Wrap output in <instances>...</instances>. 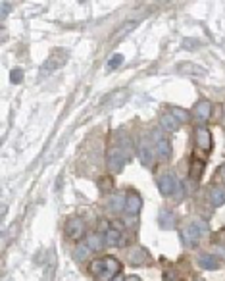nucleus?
I'll list each match as a JSON object with an SVG mask.
<instances>
[{
  "mask_svg": "<svg viewBox=\"0 0 225 281\" xmlns=\"http://www.w3.org/2000/svg\"><path fill=\"white\" fill-rule=\"evenodd\" d=\"M114 281H125V279H123V277H119V275H118V277H116Z\"/></svg>",
  "mask_w": 225,
  "mask_h": 281,
  "instance_id": "nucleus-31",
  "label": "nucleus"
},
{
  "mask_svg": "<svg viewBox=\"0 0 225 281\" xmlns=\"http://www.w3.org/2000/svg\"><path fill=\"white\" fill-rule=\"evenodd\" d=\"M66 60H68V52L64 49H56L50 54V58L42 64V71H40V73H50L52 69L62 68V66L66 64Z\"/></svg>",
  "mask_w": 225,
  "mask_h": 281,
  "instance_id": "nucleus-4",
  "label": "nucleus"
},
{
  "mask_svg": "<svg viewBox=\"0 0 225 281\" xmlns=\"http://www.w3.org/2000/svg\"><path fill=\"white\" fill-rule=\"evenodd\" d=\"M139 158H141L143 166H147V168L152 166V146L147 137H143V141L139 143Z\"/></svg>",
  "mask_w": 225,
  "mask_h": 281,
  "instance_id": "nucleus-9",
  "label": "nucleus"
},
{
  "mask_svg": "<svg viewBox=\"0 0 225 281\" xmlns=\"http://www.w3.org/2000/svg\"><path fill=\"white\" fill-rule=\"evenodd\" d=\"M198 266H202L204 270H217L219 268V260L214 254H200L198 256Z\"/></svg>",
  "mask_w": 225,
  "mask_h": 281,
  "instance_id": "nucleus-12",
  "label": "nucleus"
},
{
  "mask_svg": "<svg viewBox=\"0 0 225 281\" xmlns=\"http://www.w3.org/2000/svg\"><path fill=\"white\" fill-rule=\"evenodd\" d=\"M121 64H123V56H121V54H114V56L110 58V62H108V71L118 69Z\"/></svg>",
  "mask_w": 225,
  "mask_h": 281,
  "instance_id": "nucleus-24",
  "label": "nucleus"
},
{
  "mask_svg": "<svg viewBox=\"0 0 225 281\" xmlns=\"http://www.w3.org/2000/svg\"><path fill=\"white\" fill-rule=\"evenodd\" d=\"M106 166L108 170H110V174H119L123 170V166H125V154H123V150L118 148V146L110 148L106 154Z\"/></svg>",
  "mask_w": 225,
  "mask_h": 281,
  "instance_id": "nucleus-3",
  "label": "nucleus"
},
{
  "mask_svg": "<svg viewBox=\"0 0 225 281\" xmlns=\"http://www.w3.org/2000/svg\"><path fill=\"white\" fill-rule=\"evenodd\" d=\"M195 139H196V146L204 152H210L212 150V133L206 129V127H196L195 131Z\"/></svg>",
  "mask_w": 225,
  "mask_h": 281,
  "instance_id": "nucleus-7",
  "label": "nucleus"
},
{
  "mask_svg": "<svg viewBox=\"0 0 225 281\" xmlns=\"http://www.w3.org/2000/svg\"><path fill=\"white\" fill-rule=\"evenodd\" d=\"M125 281H141V279H139L137 275H131V277H127V279H125Z\"/></svg>",
  "mask_w": 225,
  "mask_h": 281,
  "instance_id": "nucleus-29",
  "label": "nucleus"
},
{
  "mask_svg": "<svg viewBox=\"0 0 225 281\" xmlns=\"http://www.w3.org/2000/svg\"><path fill=\"white\" fill-rule=\"evenodd\" d=\"M129 262L133 264V266H145L148 262V254L145 249H135V251H131L129 254Z\"/></svg>",
  "mask_w": 225,
  "mask_h": 281,
  "instance_id": "nucleus-14",
  "label": "nucleus"
},
{
  "mask_svg": "<svg viewBox=\"0 0 225 281\" xmlns=\"http://www.w3.org/2000/svg\"><path fill=\"white\" fill-rule=\"evenodd\" d=\"M210 198H212V204H214L215 208L223 206L225 204V189H221V187H212Z\"/></svg>",
  "mask_w": 225,
  "mask_h": 281,
  "instance_id": "nucleus-16",
  "label": "nucleus"
},
{
  "mask_svg": "<svg viewBox=\"0 0 225 281\" xmlns=\"http://www.w3.org/2000/svg\"><path fill=\"white\" fill-rule=\"evenodd\" d=\"M88 252H91L88 245H79L77 249H75V254H73V256H75V260L81 262V260H85V258H87Z\"/></svg>",
  "mask_w": 225,
  "mask_h": 281,
  "instance_id": "nucleus-23",
  "label": "nucleus"
},
{
  "mask_svg": "<svg viewBox=\"0 0 225 281\" xmlns=\"http://www.w3.org/2000/svg\"><path fill=\"white\" fill-rule=\"evenodd\" d=\"M10 2H0V18L2 20H6V16H8V12H10Z\"/></svg>",
  "mask_w": 225,
  "mask_h": 281,
  "instance_id": "nucleus-27",
  "label": "nucleus"
},
{
  "mask_svg": "<svg viewBox=\"0 0 225 281\" xmlns=\"http://www.w3.org/2000/svg\"><path fill=\"white\" fill-rule=\"evenodd\" d=\"M135 25H137V23H135V21H129V23H125V25H123V27H121V29H119L118 33H116V35H118V37H123V35H125V33H127V31H131V29H133V27H135Z\"/></svg>",
  "mask_w": 225,
  "mask_h": 281,
  "instance_id": "nucleus-28",
  "label": "nucleus"
},
{
  "mask_svg": "<svg viewBox=\"0 0 225 281\" xmlns=\"http://www.w3.org/2000/svg\"><path fill=\"white\" fill-rule=\"evenodd\" d=\"M162 279L164 281H183V277H181V273H179V271H175L173 268H169V270L164 271Z\"/></svg>",
  "mask_w": 225,
  "mask_h": 281,
  "instance_id": "nucleus-22",
  "label": "nucleus"
},
{
  "mask_svg": "<svg viewBox=\"0 0 225 281\" xmlns=\"http://www.w3.org/2000/svg\"><path fill=\"white\" fill-rule=\"evenodd\" d=\"M141 208H143V198H141L135 191L127 193V196H125V212L139 214L141 212Z\"/></svg>",
  "mask_w": 225,
  "mask_h": 281,
  "instance_id": "nucleus-10",
  "label": "nucleus"
},
{
  "mask_svg": "<svg viewBox=\"0 0 225 281\" xmlns=\"http://www.w3.org/2000/svg\"><path fill=\"white\" fill-rule=\"evenodd\" d=\"M169 114L175 117L179 124H187L189 119H191V114L187 112L185 108H179V106H171L169 108Z\"/></svg>",
  "mask_w": 225,
  "mask_h": 281,
  "instance_id": "nucleus-19",
  "label": "nucleus"
},
{
  "mask_svg": "<svg viewBox=\"0 0 225 281\" xmlns=\"http://www.w3.org/2000/svg\"><path fill=\"white\" fill-rule=\"evenodd\" d=\"M219 172H221V177H223V181H225V164L221 166V170H219Z\"/></svg>",
  "mask_w": 225,
  "mask_h": 281,
  "instance_id": "nucleus-30",
  "label": "nucleus"
},
{
  "mask_svg": "<svg viewBox=\"0 0 225 281\" xmlns=\"http://www.w3.org/2000/svg\"><path fill=\"white\" fill-rule=\"evenodd\" d=\"M64 231H66V235H68L69 239L79 241L85 235V223H83V220H79V218H69L68 222H66Z\"/></svg>",
  "mask_w": 225,
  "mask_h": 281,
  "instance_id": "nucleus-5",
  "label": "nucleus"
},
{
  "mask_svg": "<svg viewBox=\"0 0 225 281\" xmlns=\"http://www.w3.org/2000/svg\"><path fill=\"white\" fill-rule=\"evenodd\" d=\"M156 152H158V156H160V160H169V156H171V145H169V141H167V139L158 137Z\"/></svg>",
  "mask_w": 225,
  "mask_h": 281,
  "instance_id": "nucleus-13",
  "label": "nucleus"
},
{
  "mask_svg": "<svg viewBox=\"0 0 225 281\" xmlns=\"http://www.w3.org/2000/svg\"><path fill=\"white\" fill-rule=\"evenodd\" d=\"M121 208H125V200H123L121 196H114V198H112V210L118 212V210H121Z\"/></svg>",
  "mask_w": 225,
  "mask_h": 281,
  "instance_id": "nucleus-25",
  "label": "nucleus"
},
{
  "mask_svg": "<svg viewBox=\"0 0 225 281\" xmlns=\"http://www.w3.org/2000/svg\"><path fill=\"white\" fill-rule=\"evenodd\" d=\"M193 114H195V117L200 124L208 122L210 116H212V102H210V100H200V102H196Z\"/></svg>",
  "mask_w": 225,
  "mask_h": 281,
  "instance_id": "nucleus-8",
  "label": "nucleus"
},
{
  "mask_svg": "<svg viewBox=\"0 0 225 281\" xmlns=\"http://www.w3.org/2000/svg\"><path fill=\"white\" fill-rule=\"evenodd\" d=\"M104 239H106L108 247H119V245H121V233H119L118 229H114V227H108Z\"/></svg>",
  "mask_w": 225,
  "mask_h": 281,
  "instance_id": "nucleus-17",
  "label": "nucleus"
},
{
  "mask_svg": "<svg viewBox=\"0 0 225 281\" xmlns=\"http://www.w3.org/2000/svg\"><path fill=\"white\" fill-rule=\"evenodd\" d=\"M204 172V162H198V160H191V170H189V174L193 179H200V175Z\"/></svg>",
  "mask_w": 225,
  "mask_h": 281,
  "instance_id": "nucleus-20",
  "label": "nucleus"
},
{
  "mask_svg": "<svg viewBox=\"0 0 225 281\" xmlns=\"http://www.w3.org/2000/svg\"><path fill=\"white\" fill-rule=\"evenodd\" d=\"M158 223H160V227L162 229H175V214L171 212V210H160V216H158Z\"/></svg>",
  "mask_w": 225,
  "mask_h": 281,
  "instance_id": "nucleus-11",
  "label": "nucleus"
},
{
  "mask_svg": "<svg viewBox=\"0 0 225 281\" xmlns=\"http://www.w3.org/2000/svg\"><path fill=\"white\" fill-rule=\"evenodd\" d=\"M88 270L97 277V281H114L121 270V264L114 256H106V258H98V260L91 262Z\"/></svg>",
  "mask_w": 225,
  "mask_h": 281,
  "instance_id": "nucleus-1",
  "label": "nucleus"
},
{
  "mask_svg": "<svg viewBox=\"0 0 225 281\" xmlns=\"http://www.w3.org/2000/svg\"><path fill=\"white\" fill-rule=\"evenodd\" d=\"M181 73H193V75H198V73H204V69H200L198 66L195 64H181V68H179Z\"/></svg>",
  "mask_w": 225,
  "mask_h": 281,
  "instance_id": "nucleus-21",
  "label": "nucleus"
},
{
  "mask_svg": "<svg viewBox=\"0 0 225 281\" xmlns=\"http://www.w3.org/2000/svg\"><path fill=\"white\" fill-rule=\"evenodd\" d=\"M87 245L91 251H100L106 245V239H102V235H98V233H93L87 237Z\"/></svg>",
  "mask_w": 225,
  "mask_h": 281,
  "instance_id": "nucleus-18",
  "label": "nucleus"
},
{
  "mask_svg": "<svg viewBox=\"0 0 225 281\" xmlns=\"http://www.w3.org/2000/svg\"><path fill=\"white\" fill-rule=\"evenodd\" d=\"M158 189L164 196H169V194L175 193L177 189V179L173 174H164L160 179H158Z\"/></svg>",
  "mask_w": 225,
  "mask_h": 281,
  "instance_id": "nucleus-6",
  "label": "nucleus"
},
{
  "mask_svg": "<svg viewBox=\"0 0 225 281\" xmlns=\"http://www.w3.org/2000/svg\"><path fill=\"white\" fill-rule=\"evenodd\" d=\"M208 233V223L204 220H195L193 223L187 225V229L183 231V241L189 245V247H195L198 245L200 237Z\"/></svg>",
  "mask_w": 225,
  "mask_h": 281,
  "instance_id": "nucleus-2",
  "label": "nucleus"
},
{
  "mask_svg": "<svg viewBox=\"0 0 225 281\" xmlns=\"http://www.w3.org/2000/svg\"><path fill=\"white\" fill-rule=\"evenodd\" d=\"M160 127L166 131H177L179 129V122L171 114H162L160 116Z\"/></svg>",
  "mask_w": 225,
  "mask_h": 281,
  "instance_id": "nucleus-15",
  "label": "nucleus"
},
{
  "mask_svg": "<svg viewBox=\"0 0 225 281\" xmlns=\"http://www.w3.org/2000/svg\"><path fill=\"white\" fill-rule=\"evenodd\" d=\"M10 79H12V83H21L23 81V71L21 69H12V73H10Z\"/></svg>",
  "mask_w": 225,
  "mask_h": 281,
  "instance_id": "nucleus-26",
  "label": "nucleus"
}]
</instances>
